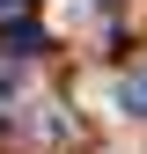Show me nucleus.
Segmentation results:
<instances>
[{
    "instance_id": "1",
    "label": "nucleus",
    "mask_w": 147,
    "mask_h": 154,
    "mask_svg": "<svg viewBox=\"0 0 147 154\" xmlns=\"http://www.w3.org/2000/svg\"><path fill=\"white\" fill-rule=\"evenodd\" d=\"M37 44H44V29H37L30 15H22V22H8V29H0V59H30Z\"/></svg>"
},
{
    "instance_id": "2",
    "label": "nucleus",
    "mask_w": 147,
    "mask_h": 154,
    "mask_svg": "<svg viewBox=\"0 0 147 154\" xmlns=\"http://www.w3.org/2000/svg\"><path fill=\"white\" fill-rule=\"evenodd\" d=\"M125 110H140V118H147V73H140V81H125Z\"/></svg>"
},
{
    "instance_id": "3",
    "label": "nucleus",
    "mask_w": 147,
    "mask_h": 154,
    "mask_svg": "<svg viewBox=\"0 0 147 154\" xmlns=\"http://www.w3.org/2000/svg\"><path fill=\"white\" fill-rule=\"evenodd\" d=\"M0 8H22V0H0Z\"/></svg>"
}]
</instances>
